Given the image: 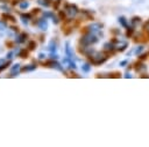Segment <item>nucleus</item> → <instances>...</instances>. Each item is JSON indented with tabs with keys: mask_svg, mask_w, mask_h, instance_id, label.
<instances>
[{
	"mask_svg": "<svg viewBox=\"0 0 149 147\" xmlns=\"http://www.w3.org/2000/svg\"><path fill=\"white\" fill-rule=\"evenodd\" d=\"M7 28V24H6V22H3V21H0V30H5Z\"/></svg>",
	"mask_w": 149,
	"mask_h": 147,
	"instance_id": "13",
	"label": "nucleus"
},
{
	"mask_svg": "<svg viewBox=\"0 0 149 147\" xmlns=\"http://www.w3.org/2000/svg\"><path fill=\"white\" fill-rule=\"evenodd\" d=\"M49 50H50L51 52H54V51L56 50V44H55L54 41H51V42L49 43Z\"/></svg>",
	"mask_w": 149,
	"mask_h": 147,
	"instance_id": "10",
	"label": "nucleus"
},
{
	"mask_svg": "<svg viewBox=\"0 0 149 147\" xmlns=\"http://www.w3.org/2000/svg\"><path fill=\"white\" fill-rule=\"evenodd\" d=\"M12 56H13V52H9V53H7V59H10V58H12Z\"/></svg>",
	"mask_w": 149,
	"mask_h": 147,
	"instance_id": "18",
	"label": "nucleus"
},
{
	"mask_svg": "<svg viewBox=\"0 0 149 147\" xmlns=\"http://www.w3.org/2000/svg\"><path fill=\"white\" fill-rule=\"evenodd\" d=\"M95 41H97V38H95L94 36H92V35L86 36V37H84V39H83L84 43H91V42H95Z\"/></svg>",
	"mask_w": 149,
	"mask_h": 147,
	"instance_id": "4",
	"label": "nucleus"
},
{
	"mask_svg": "<svg viewBox=\"0 0 149 147\" xmlns=\"http://www.w3.org/2000/svg\"><path fill=\"white\" fill-rule=\"evenodd\" d=\"M19 71H20V64H14L12 67H10V74L14 76V75H16L17 73H19Z\"/></svg>",
	"mask_w": 149,
	"mask_h": 147,
	"instance_id": "3",
	"label": "nucleus"
},
{
	"mask_svg": "<svg viewBox=\"0 0 149 147\" xmlns=\"http://www.w3.org/2000/svg\"><path fill=\"white\" fill-rule=\"evenodd\" d=\"M45 17H54V15H52V13H44L43 14Z\"/></svg>",
	"mask_w": 149,
	"mask_h": 147,
	"instance_id": "16",
	"label": "nucleus"
},
{
	"mask_svg": "<svg viewBox=\"0 0 149 147\" xmlns=\"http://www.w3.org/2000/svg\"><path fill=\"white\" fill-rule=\"evenodd\" d=\"M47 65H49L50 67H54V68H57L58 71H63V68L59 66V64L58 63H55V61H51V63H48Z\"/></svg>",
	"mask_w": 149,
	"mask_h": 147,
	"instance_id": "6",
	"label": "nucleus"
},
{
	"mask_svg": "<svg viewBox=\"0 0 149 147\" xmlns=\"http://www.w3.org/2000/svg\"><path fill=\"white\" fill-rule=\"evenodd\" d=\"M43 58H44V54H43V53H41V54H40V59H43Z\"/></svg>",
	"mask_w": 149,
	"mask_h": 147,
	"instance_id": "20",
	"label": "nucleus"
},
{
	"mask_svg": "<svg viewBox=\"0 0 149 147\" xmlns=\"http://www.w3.org/2000/svg\"><path fill=\"white\" fill-rule=\"evenodd\" d=\"M29 17H30V16H29V15H26V14H22V15H21L22 22H23L24 24H27V23H28V20H29Z\"/></svg>",
	"mask_w": 149,
	"mask_h": 147,
	"instance_id": "9",
	"label": "nucleus"
},
{
	"mask_svg": "<svg viewBox=\"0 0 149 147\" xmlns=\"http://www.w3.org/2000/svg\"><path fill=\"white\" fill-rule=\"evenodd\" d=\"M33 69H35V66L34 65H28V66H26V67L22 68L23 72H29V71H33Z\"/></svg>",
	"mask_w": 149,
	"mask_h": 147,
	"instance_id": "7",
	"label": "nucleus"
},
{
	"mask_svg": "<svg viewBox=\"0 0 149 147\" xmlns=\"http://www.w3.org/2000/svg\"><path fill=\"white\" fill-rule=\"evenodd\" d=\"M5 65H7L6 64V60L5 59H0V66H5Z\"/></svg>",
	"mask_w": 149,
	"mask_h": 147,
	"instance_id": "17",
	"label": "nucleus"
},
{
	"mask_svg": "<svg viewBox=\"0 0 149 147\" xmlns=\"http://www.w3.org/2000/svg\"><path fill=\"white\" fill-rule=\"evenodd\" d=\"M28 44H29V49H31V50L35 49V46H36V43L35 42H29Z\"/></svg>",
	"mask_w": 149,
	"mask_h": 147,
	"instance_id": "14",
	"label": "nucleus"
},
{
	"mask_svg": "<svg viewBox=\"0 0 149 147\" xmlns=\"http://www.w3.org/2000/svg\"><path fill=\"white\" fill-rule=\"evenodd\" d=\"M19 56H20L21 58H26V57H27V51H26V50H21V51L19 52Z\"/></svg>",
	"mask_w": 149,
	"mask_h": 147,
	"instance_id": "12",
	"label": "nucleus"
},
{
	"mask_svg": "<svg viewBox=\"0 0 149 147\" xmlns=\"http://www.w3.org/2000/svg\"><path fill=\"white\" fill-rule=\"evenodd\" d=\"M38 3L40 5H42V6H45V7H48L50 3L48 2V0H38Z\"/></svg>",
	"mask_w": 149,
	"mask_h": 147,
	"instance_id": "11",
	"label": "nucleus"
},
{
	"mask_svg": "<svg viewBox=\"0 0 149 147\" xmlns=\"http://www.w3.org/2000/svg\"><path fill=\"white\" fill-rule=\"evenodd\" d=\"M50 57H51V59H57V56H56V54H54V53H51V56H50Z\"/></svg>",
	"mask_w": 149,
	"mask_h": 147,
	"instance_id": "19",
	"label": "nucleus"
},
{
	"mask_svg": "<svg viewBox=\"0 0 149 147\" xmlns=\"http://www.w3.org/2000/svg\"><path fill=\"white\" fill-rule=\"evenodd\" d=\"M55 1H57V0H55Z\"/></svg>",
	"mask_w": 149,
	"mask_h": 147,
	"instance_id": "21",
	"label": "nucleus"
},
{
	"mask_svg": "<svg viewBox=\"0 0 149 147\" xmlns=\"http://www.w3.org/2000/svg\"><path fill=\"white\" fill-rule=\"evenodd\" d=\"M26 38H27V35H26L24 32H22V34H20V35L17 36L16 42H17V43H23V42L26 41Z\"/></svg>",
	"mask_w": 149,
	"mask_h": 147,
	"instance_id": "5",
	"label": "nucleus"
},
{
	"mask_svg": "<svg viewBox=\"0 0 149 147\" xmlns=\"http://www.w3.org/2000/svg\"><path fill=\"white\" fill-rule=\"evenodd\" d=\"M66 12H68V14L70 16H72V15H74L77 13V7L73 6V5H68L66 6Z\"/></svg>",
	"mask_w": 149,
	"mask_h": 147,
	"instance_id": "1",
	"label": "nucleus"
},
{
	"mask_svg": "<svg viewBox=\"0 0 149 147\" xmlns=\"http://www.w3.org/2000/svg\"><path fill=\"white\" fill-rule=\"evenodd\" d=\"M38 28L41 29V30H47V28H48V23H47V19L44 20V19H42V20H40L38 21Z\"/></svg>",
	"mask_w": 149,
	"mask_h": 147,
	"instance_id": "2",
	"label": "nucleus"
},
{
	"mask_svg": "<svg viewBox=\"0 0 149 147\" xmlns=\"http://www.w3.org/2000/svg\"><path fill=\"white\" fill-rule=\"evenodd\" d=\"M28 6H29V2H27V1H22V2L19 3V7H20L21 9H24V8H27Z\"/></svg>",
	"mask_w": 149,
	"mask_h": 147,
	"instance_id": "8",
	"label": "nucleus"
},
{
	"mask_svg": "<svg viewBox=\"0 0 149 147\" xmlns=\"http://www.w3.org/2000/svg\"><path fill=\"white\" fill-rule=\"evenodd\" d=\"M83 69H84L85 72H88V71H90V66H88V64H85V65L83 66Z\"/></svg>",
	"mask_w": 149,
	"mask_h": 147,
	"instance_id": "15",
	"label": "nucleus"
}]
</instances>
